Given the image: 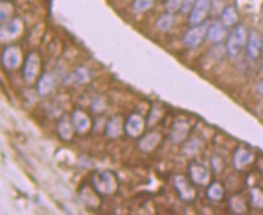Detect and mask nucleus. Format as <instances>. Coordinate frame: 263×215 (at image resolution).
I'll return each mask as SVG.
<instances>
[{"mask_svg": "<svg viewBox=\"0 0 263 215\" xmlns=\"http://www.w3.org/2000/svg\"><path fill=\"white\" fill-rule=\"evenodd\" d=\"M174 23H175L174 13L167 12L164 13V15H162L160 19L157 20V22H156V27H157L161 32H168V30H171L172 27L174 26Z\"/></svg>", "mask_w": 263, "mask_h": 215, "instance_id": "22", "label": "nucleus"}, {"mask_svg": "<svg viewBox=\"0 0 263 215\" xmlns=\"http://www.w3.org/2000/svg\"><path fill=\"white\" fill-rule=\"evenodd\" d=\"M43 61L37 52H30L23 65V80L27 85H33L40 78Z\"/></svg>", "mask_w": 263, "mask_h": 215, "instance_id": "3", "label": "nucleus"}, {"mask_svg": "<svg viewBox=\"0 0 263 215\" xmlns=\"http://www.w3.org/2000/svg\"><path fill=\"white\" fill-rule=\"evenodd\" d=\"M261 71L263 73V61H262V63H261Z\"/></svg>", "mask_w": 263, "mask_h": 215, "instance_id": "31", "label": "nucleus"}, {"mask_svg": "<svg viewBox=\"0 0 263 215\" xmlns=\"http://www.w3.org/2000/svg\"><path fill=\"white\" fill-rule=\"evenodd\" d=\"M174 186L178 191L180 199L186 202H192L196 200V189L190 183V180L185 175H175L174 176Z\"/></svg>", "mask_w": 263, "mask_h": 215, "instance_id": "8", "label": "nucleus"}, {"mask_svg": "<svg viewBox=\"0 0 263 215\" xmlns=\"http://www.w3.org/2000/svg\"><path fill=\"white\" fill-rule=\"evenodd\" d=\"M23 53L20 46L17 45H10L5 47V50L2 53V64L5 68V70L13 71L22 64Z\"/></svg>", "mask_w": 263, "mask_h": 215, "instance_id": "5", "label": "nucleus"}, {"mask_svg": "<svg viewBox=\"0 0 263 215\" xmlns=\"http://www.w3.org/2000/svg\"><path fill=\"white\" fill-rule=\"evenodd\" d=\"M252 159H254V155L248 149L239 148L233 155V167L240 171V169L247 167L249 164H251Z\"/></svg>", "mask_w": 263, "mask_h": 215, "instance_id": "19", "label": "nucleus"}, {"mask_svg": "<svg viewBox=\"0 0 263 215\" xmlns=\"http://www.w3.org/2000/svg\"><path fill=\"white\" fill-rule=\"evenodd\" d=\"M213 0H196L195 5L190 11L189 22L191 26L200 24L205 22L208 15H209L210 9H212Z\"/></svg>", "mask_w": 263, "mask_h": 215, "instance_id": "7", "label": "nucleus"}, {"mask_svg": "<svg viewBox=\"0 0 263 215\" xmlns=\"http://www.w3.org/2000/svg\"><path fill=\"white\" fill-rule=\"evenodd\" d=\"M197 141H198V139H192V140H190L189 143L186 144V147H185V152H187V154L191 155V154H195V152L198 151L199 149H200V145H202V144L198 143V144H197L196 147H195V145H193V144L197 143Z\"/></svg>", "mask_w": 263, "mask_h": 215, "instance_id": "28", "label": "nucleus"}, {"mask_svg": "<svg viewBox=\"0 0 263 215\" xmlns=\"http://www.w3.org/2000/svg\"><path fill=\"white\" fill-rule=\"evenodd\" d=\"M124 132V123L122 116L115 115L108 121L105 126V134L111 139H117Z\"/></svg>", "mask_w": 263, "mask_h": 215, "instance_id": "16", "label": "nucleus"}, {"mask_svg": "<svg viewBox=\"0 0 263 215\" xmlns=\"http://www.w3.org/2000/svg\"><path fill=\"white\" fill-rule=\"evenodd\" d=\"M195 3H196V0H183L181 9H180V12H182V13L190 12L191 11V9L193 8V5H195Z\"/></svg>", "mask_w": 263, "mask_h": 215, "instance_id": "29", "label": "nucleus"}, {"mask_svg": "<svg viewBox=\"0 0 263 215\" xmlns=\"http://www.w3.org/2000/svg\"><path fill=\"white\" fill-rule=\"evenodd\" d=\"M74 133H76L72 126L71 119L68 116H62L57 122V134L62 140L70 141L74 138Z\"/></svg>", "mask_w": 263, "mask_h": 215, "instance_id": "14", "label": "nucleus"}, {"mask_svg": "<svg viewBox=\"0 0 263 215\" xmlns=\"http://www.w3.org/2000/svg\"><path fill=\"white\" fill-rule=\"evenodd\" d=\"M183 0H165V10L169 13L180 12Z\"/></svg>", "mask_w": 263, "mask_h": 215, "instance_id": "26", "label": "nucleus"}, {"mask_svg": "<svg viewBox=\"0 0 263 215\" xmlns=\"http://www.w3.org/2000/svg\"><path fill=\"white\" fill-rule=\"evenodd\" d=\"M208 199L213 202H217V201H221L223 197V189L222 186L220 185L219 183H213L212 185L208 187V192H206Z\"/></svg>", "mask_w": 263, "mask_h": 215, "instance_id": "23", "label": "nucleus"}, {"mask_svg": "<svg viewBox=\"0 0 263 215\" xmlns=\"http://www.w3.org/2000/svg\"><path fill=\"white\" fill-rule=\"evenodd\" d=\"M71 122L74 130L79 134L88 133L92 128V120L88 114L81 109H76L71 115Z\"/></svg>", "mask_w": 263, "mask_h": 215, "instance_id": "11", "label": "nucleus"}, {"mask_svg": "<svg viewBox=\"0 0 263 215\" xmlns=\"http://www.w3.org/2000/svg\"><path fill=\"white\" fill-rule=\"evenodd\" d=\"M189 172H190V176H191V180L193 182V184H196V185H199V186L209 185L212 175H210L209 169H208L206 167H204V166H202V165L193 162V164L190 165Z\"/></svg>", "mask_w": 263, "mask_h": 215, "instance_id": "12", "label": "nucleus"}, {"mask_svg": "<svg viewBox=\"0 0 263 215\" xmlns=\"http://www.w3.org/2000/svg\"><path fill=\"white\" fill-rule=\"evenodd\" d=\"M54 85H56V80H54L53 74L47 73V74L40 76L36 81V91L41 97H45L53 91Z\"/></svg>", "mask_w": 263, "mask_h": 215, "instance_id": "17", "label": "nucleus"}, {"mask_svg": "<svg viewBox=\"0 0 263 215\" xmlns=\"http://www.w3.org/2000/svg\"><path fill=\"white\" fill-rule=\"evenodd\" d=\"M190 131V126L186 121H176L174 123V126L172 128V133H171V140L174 144H179L187 137Z\"/></svg>", "mask_w": 263, "mask_h": 215, "instance_id": "20", "label": "nucleus"}, {"mask_svg": "<svg viewBox=\"0 0 263 215\" xmlns=\"http://www.w3.org/2000/svg\"><path fill=\"white\" fill-rule=\"evenodd\" d=\"M145 119L140 114L133 113L128 117L126 123H124V132L128 137L138 138L144 133L145 130Z\"/></svg>", "mask_w": 263, "mask_h": 215, "instance_id": "9", "label": "nucleus"}, {"mask_svg": "<svg viewBox=\"0 0 263 215\" xmlns=\"http://www.w3.org/2000/svg\"><path fill=\"white\" fill-rule=\"evenodd\" d=\"M261 45H262V52H263V35L261 37Z\"/></svg>", "mask_w": 263, "mask_h": 215, "instance_id": "30", "label": "nucleus"}, {"mask_svg": "<svg viewBox=\"0 0 263 215\" xmlns=\"http://www.w3.org/2000/svg\"><path fill=\"white\" fill-rule=\"evenodd\" d=\"M208 26L209 23L203 22L200 24H196V26H192L187 32L183 34L182 37V43L185 46L187 47H197L202 44L204 38L206 37L208 32Z\"/></svg>", "mask_w": 263, "mask_h": 215, "instance_id": "6", "label": "nucleus"}, {"mask_svg": "<svg viewBox=\"0 0 263 215\" xmlns=\"http://www.w3.org/2000/svg\"><path fill=\"white\" fill-rule=\"evenodd\" d=\"M251 196V202L255 207L261 208L263 207V193L259 191L258 189H252L250 192Z\"/></svg>", "mask_w": 263, "mask_h": 215, "instance_id": "27", "label": "nucleus"}, {"mask_svg": "<svg viewBox=\"0 0 263 215\" xmlns=\"http://www.w3.org/2000/svg\"><path fill=\"white\" fill-rule=\"evenodd\" d=\"M228 27L221 20L214 21L208 26L206 38L214 44H221L228 37Z\"/></svg>", "mask_w": 263, "mask_h": 215, "instance_id": "10", "label": "nucleus"}, {"mask_svg": "<svg viewBox=\"0 0 263 215\" xmlns=\"http://www.w3.org/2000/svg\"><path fill=\"white\" fill-rule=\"evenodd\" d=\"M13 5L10 2H0V24L11 19Z\"/></svg>", "mask_w": 263, "mask_h": 215, "instance_id": "25", "label": "nucleus"}, {"mask_svg": "<svg viewBox=\"0 0 263 215\" xmlns=\"http://www.w3.org/2000/svg\"><path fill=\"white\" fill-rule=\"evenodd\" d=\"M24 23L21 19H10L0 24V44L10 43L22 35Z\"/></svg>", "mask_w": 263, "mask_h": 215, "instance_id": "4", "label": "nucleus"}, {"mask_svg": "<svg viewBox=\"0 0 263 215\" xmlns=\"http://www.w3.org/2000/svg\"><path fill=\"white\" fill-rule=\"evenodd\" d=\"M238 20H239V16H238L237 10L233 6H226L221 12V21L226 24L228 28L237 26Z\"/></svg>", "mask_w": 263, "mask_h": 215, "instance_id": "21", "label": "nucleus"}, {"mask_svg": "<svg viewBox=\"0 0 263 215\" xmlns=\"http://www.w3.org/2000/svg\"><path fill=\"white\" fill-rule=\"evenodd\" d=\"M248 34L243 26H235V28L228 34L226 51L228 56L232 58L238 57L247 45Z\"/></svg>", "mask_w": 263, "mask_h": 215, "instance_id": "2", "label": "nucleus"}, {"mask_svg": "<svg viewBox=\"0 0 263 215\" xmlns=\"http://www.w3.org/2000/svg\"><path fill=\"white\" fill-rule=\"evenodd\" d=\"M161 134L158 132H150V133L145 134L140 138L139 143H138V148L140 149L143 152H151L154 151L156 148L158 147V144L161 143Z\"/></svg>", "mask_w": 263, "mask_h": 215, "instance_id": "15", "label": "nucleus"}, {"mask_svg": "<svg viewBox=\"0 0 263 215\" xmlns=\"http://www.w3.org/2000/svg\"><path fill=\"white\" fill-rule=\"evenodd\" d=\"M155 4V0H134L132 4V9L134 12L143 13L150 10Z\"/></svg>", "mask_w": 263, "mask_h": 215, "instance_id": "24", "label": "nucleus"}, {"mask_svg": "<svg viewBox=\"0 0 263 215\" xmlns=\"http://www.w3.org/2000/svg\"><path fill=\"white\" fill-rule=\"evenodd\" d=\"M262 53V45H261V37L257 32L249 33L247 39V56L250 61H256L261 56Z\"/></svg>", "mask_w": 263, "mask_h": 215, "instance_id": "13", "label": "nucleus"}, {"mask_svg": "<svg viewBox=\"0 0 263 215\" xmlns=\"http://www.w3.org/2000/svg\"><path fill=\"white\" fill-rule=\"evenodd\" d=\"M89 79H91V74H89L87 69L78 68L64 79V84L68 86L80 85V84H85V82H87Z\"/></svg>", "mask_w": 263, "mask_h": 215, "instance_id": "18", "label": "nucleus"}, {"mask_svg": "<svg viewBox=\"0 0 263 215\" xmlns=\"http://www.w3.org/2000/svg\"><path fill=\"white\" fill-rule=\"evenodd\" d=\"M92 185L99 195L111 196L119 189V180L112 172H96L92 176Z\"/></svg>", "mask_w": 263, "mask_h": 215, "instance_id": "1", "label": "nucleus"}]
</instances>
